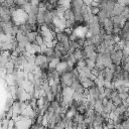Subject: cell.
Listing matches in <instances>:
<instances>
[{"instance_id":"cell-1","label":"cell","mask_w":129,"mask_h":129,"mask_svg":"<svg viewBox=\"0 0 129 129\" xmlns=\"http://www.w3.org/2000/svg\"><path fill=\"white\" fill-rule=\"evenodd\" d=\"M96 16L98 17V20H99V22H100V23H102L105 19H107L108 17H110V16H109V14H108L105 10H103V9L99 10V11H98V13L96 14Z\"/></svg>"},{"instance_id":"cell-2","label":"cell","mask_w":129,"mask_h":129,"mask_svg":"<svg viewBox=\"0 0 129 129\" xmlns=\"http://www.w3.org/2000/svg\"><path fill=\"white\" fill-rule=\"evenodd\" d=\"M36 36H37L36 32H27L26 33V37H27V40L29 43H34Z\"/></svg>"}]
</instances>
